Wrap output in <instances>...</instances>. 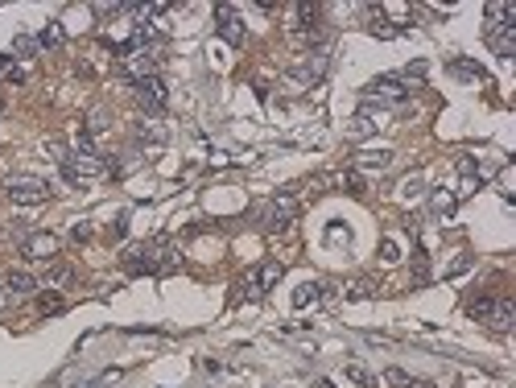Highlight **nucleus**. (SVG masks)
<instances>
[{
  "instance_id": "nucleus-1",
  "label": "nucleus",
  "mask_w": 516,
  "mask_h": 388,
  "mask_svg": "<svg viewBox=\"0 0 516 388\" xmlns=\"http://www.w3.org/2000/svg\"><path fill=\"white\" fill-rule=\"evenodd\" d=\"M4 194H8V202H17V207H37V202L50 198V182H46V178H33V174H17V178L4 182Z\"/></svg>"
},
{
  "instance_id": "nucleus-2",
  "label": "nucleus",
  "mask_w": 516,
  "mask_h": 388,
  "mask_svg": "<svg viewBox=\"0 0 516 388\" xmlns=\"http://www.w3.org/2000/svg\"><path fill=\"white\" fill-rule=\"evenodd\" d=\"M367 99H380L384 108H396V112H405L409 108V87L401 83V79H372L364 87Z\"/></svg>"
},
{
  "instance_id": "nucleus-3",
  "label": "nucleus",
  "mask_w": 516,
  "mask_h": 388,
  "mask_svg": "<svg viewBox=\"0 0 516 388\" xmlns=\"http://www.w3.org/2000/svg\"><path fill=\"white\" fill-rule=\"evenodd\" d=\"M298 211H302V207H298L294 194H277L273 202H269V211H265V227H269V231H285V227L298 219Z\"/></svg>"
},
{
  "instance_id": "nucleus-4",
  "label": "nucleus",
  "mask_w": 516,
  "mask_h": 388,
  "mask_svg": "<svg viewBox=\"0 0 516 388\" xmlns=\"http://www.w3.org/2000/svg\"><path fill=\"white\" fill-rule=\"evenodd\" d=\"M58 248H62V240L54 231H30L21 240V257H30V260H54Z\"/></svg>"
},
{
  "instance_id": "nucleus-5",
  "label": "nucleus",
  "mask_w": 516,
  "mask_h": 388,
  "mask_svg": "<svg viewBox=\"0 0 516 388\" xmlns=\"http://www.w3.org/2000/svg\"><path fill=\"white\" fill-rule=\"evenodd\" d=\"M215 25H219V37H223L227 46H244V21L232 4H219V8H215Z\"/></svg>"
},
{
  "instance_id": "nucleus-6",
  "label": "nucleus",
  "mask_w": 516,
  "mask_h": 388,
  "mask_svg": "<svg viewBox=\"0 0 516 388\" xmlns=\"http://www.w3.org/2000/svg\"><path fill=\"white\" fill-rule=\"evenodd\" d=\"M132 91H137V99L145 103V112H161V108H165V83H161L157 75L137 79V83H132Z\"/></svg>"
},
{
  "instance_id": "nucleus-7",
  "label": "nucleus",
  "mask_w": 516,
  "mask_h": 388,
  "mask_svg": "<svg viewBox=\"0 0 516 388\" xmlns=\"http://www.w3.org/2000/svg\"><path fill=\"white\" fill-rule=\"evenodd\" d=\"M351 162H355V169H364V174H384L393 165V149H360Z\"/></svg>"
},
{
  "instance_id": "nucleus-8",
  "label": "nucleus",
  "mask_w": 516,
  "mask_h": 388,
  "mask_svg": "<svg viewBox=\"0 0 516 388\" xmlns=\"http://www.w3.org/2000/svg\"><path fill=\"white\" fill-rule=\"evenodd\" d=\"M4 290L13 293V297H30V293H37L42 285H37V277H33V273H21V269H13V273L4 277Z\"/></svg>"
},
{
  "instance_id": "nucleus-9",
  "label": "nucleus",
  "mask_w": 516,
  "mask_h": 388,
  "mask_svg": "<svg viewBox=\"0 0 516 388\" xmlns=\"http://www.w3.org/2000/svg\"><path fill=\"white\" fill-rule=\"evenodd\" d=\"M487 323L496 326V330H512L516 326V302L512 297H496V306H491V318Z\"/></svg>"
},
{
  "instance_id": "nucleus-10",
  "label": "nucleus",
  "mask_w": 516,
  "mask_h": 388,
  "mask_svg": "<svg viewBox=\"0 0 516 388\" xmlns=\"http://www.w3.org/2000/svg\"><path fill=\"white\" fill-rule=\"evenodd\" d=\"M455 207H458V198L446 186H438V190H429V211L438 215V219H451L455 215Z\"/></svg>"
},
{
  "instance_id": "nucleus-11",
  "label": "nucleus",
  "mask_w": 516,
  "mask_h": 388,
  "mask_svg": "<svg viewBox=\"0 0 516 388\" xmlns=\"http://www.w3.org/2000/svg\"><path fill=\"white\" fill-rule=\"evenodd\" d=\"M491 306H496V297L479 293V297H471V302H467V314H471L475 323H487V318H491Z\"/></svg>"
},
{
  "instance_id": "nucleus-12",
  "label": "nucleus",
  "mask_w": 516,
  "mask_h": 388,
  "mask_svg": "<svg viewBox=\"0 0 516 388\" xmlns=\"http://www.w3.org/2000/svg\"><path fill=\"white\" fill-rule=\"evenodd\" d=\"M364 297H376V281L372 277H360L347 285V302H364Z\"/></svg>"
},
{
  "instance_id": "nucleus-13",
  "label": "nucleus",
  "mask_w": 516,
  "mask_h": 388,
  "mask_svg": "<svg viewBox=\"0 0 516 388\" xmlns=\"http://www.w3.org/2000/svg\"><path fill=\"white\" fill-rule=\"evenodd\" d=\"M318 297H322V285H318V281H306V285H298V293H294V306L306 310V306L318 302Z\"/></svg>"
},
{
  "instance_id": "nucleus-14",
  "label": "nucleus",
  "mask_w": 516,
  "mask_h": 388,
  "mask_svg": "<svg viewBox=\"0 0 516 388\" xmlns=\"http://www.w3.org/2000/svg\"><path fill=\"white\" fill-rule=\"evenodd\" d=\"M277 281H281V264H277V260H269L265 269H256V285H260V293L273 290Z\"/></svg>"
},
{
  "instance_id": "nucleus-15",
  "label": "nucleus",
  "mask_w": 516,
  "mask_h": 388,
  "mask_svg": "<svg viewBox=\"0 0 516 388\" xmlns=\"http://www.w3.org/2000/svg\"><path fill=\"white\" fill-rule=\"evenodd\" d=\"M367 33H372V37H396V33H405V30H401V25H393V21H384V17L376 13V17L367 21Z\"/></svg>"
},
{
  "instance_id": "nucleus-16",
  "label": "nucleus",
  "mask_w": 516,
  "mask_h": 388,
  "mask_svg": "<svg viewBox=\"0 0 516 388\" xmlns=\"http://www.w3.org/2000/svg\"><path fill=\"white\" fill-rule=\"evenodd\" d=\"M62 37H66V33H62V25H58V21H50L46 30L37 33V46H46V50H54V46H62Z\"/></svg>"
},
{
  "instance_id": "nucleus-17",
  "label": "nucleus",
  "mask_w": 516,
  "mask_h": 388,
  "mask_svg": "<svg viewBox=\"0 0 516 388\" xmlns=\"http://www.w3.org/2000/svg\"><path fill=\"white\" fill-rule=\"evenodd\" d=\"M66 281H70V269H66V264H50L42 285H46V290H58V285H66Z\"/></svg>"
},
{
  "instance_id": "nucleus-18",
  "label": "nucleus",
  "mask_w": 516,
  "mask_h": 388,
  "mask_svg": "<svg viewBox=\"0 0 516 388\" xmlns=\"http://www.w3.org/2000/svg\"><path fill=\"white\" fill-rule=\"evenodd\" d=\"M396 194H401L405 202H413V198L422 194V174H409V178H401V186H396Z\"/></svg>"
},
{
  "instance_id": "nucleus-19",
  "label": "nucleus",
  "mask_w": 516,
  "mask_h": 388,
  "mask_svg": "<svg viewBox=\"0 0 516 388\" xmlns=\"http://www.w3.org/2000/svg\"><path fill=\"white\" fill-rule=\"evenodd\" d=\"M347 380H355L360 388H376V376L367 372L364 363H347Z\"/></svg>"
},
{
  "instance_id": "nucleus-20",
  "label": "nucleus",
  "mask_w": 516,
  "mask_h": 388,
  "mask_svg": "<svg viewBox=\"0 0 516 388\" xmlns=\"http://www.w3.org/2000/svg\"><path fill=\"white\" fill-rule=\"evenodd\" d=\"M334 182H339V186H347L351 194H364V174H360V169H347V174H339Z\"/></svg>"
},
{
  "instance_id": "nucleus-21",
  "label": "nucleus",
  "mask_w": 516,
  "mask_h": 388,
  "mask_svg": "<svg viewBox=\"0 0 516 388\" xmlns=\"http://www.w3.org/2000/svg\"><path fill=\"white\" fill-rule=\"evenodd\" d=\"M13 54H21V58L37 54V37H30V33H17V37H13Z\"/></svg>"
},
{
  "instance_id": "nucleus-22",
  "label": "nucleus",
  "mask_w": 516,
  "mask_h": 388,
  "mask_svg": "<svg viewBox=\"0 0 516 388\" xmlns=\"http://www.w3.org/2000/svg\"><path fill=\"white\" fill-rule=\"evenodd\" d=\"M46 153H50V162H66V157H70V149H66V141H58V136H50V141H46Z\"/></svg>"
},
{
  "instance_id": "nucleus-23",
  "label": "nucleus",
  "mask_w": 516,
  "mask_h": 388,
  "mask_svg": "<svg viewBox=\"0 0 516 388\" xmlns=\"http://www.w3.org/2000/svg\"><path fill=\"white\" fill-rule=\"evenodd\" d=\"M380 380H384V384H393V388H409L413 376H409V372H401V368H384V376H380Z\"/></svg>"
},
{
  "instance_id": "nucleus-24",
  "label": "nucleus",
  "mask_w": 516,
  "mask_h": 388,
  "mask_svg": "<svg viewBox=\"0 0 516 388\" xmlns=\"http://www.w3.org/2000/svg\"><path fill=\"white\" fill-rule=\"evenodd\" d=\"M62 306H66V302H62L58 293H42V302H37L42 314H62Z\"/></svg>"
},
{
  "instance_id": "nucleus-25",
  "label": "nucleus",
  "mask_w": 516,
  "mask_h": 388,
  "mask_svg": "<svg viewBox=\"0 0 516 388\" xmlns=\"http://www.w3.org/2000/svg\"><path fill=\"white\" fill-rule=\"evenodd\" d=\"M458 174H462V178H479V162H475L471 153H462V157H458Z\"/></svg>"
},
{
  "instance_id": "nucleus-26",
  "label": "nucleus",
  "mask_w": 516,
  "mask_h": 388,
  "mask_svg": "<svg viewBox=\"0 0 516 388\" xmlns=\"http://www.w3.org/2000/svg\"><path fill=\"white\" fill-rule=\"evenodd\" d=\"M458 70V75H467V79H484V70H479V66L475 63H467V58H455V63H451Z\"/></svg>"
},
{
  "instance_id": "nucleus-27",
  "label": "nucleus",
  "mask_w": 516,
  "mask_h": 388,
  "mask_svg": "<svg viewBox=\"0 0 516 388\" xmlns=\"http://www.w3.org/2000/svg\"><path fill=\"white\" fill-rule=\"evenodd\" d=\"M70 240H75V244H87V240H92V224H87V219H79V224L70 227Z\"/></svg>"
},
{
  "instance_id": "nucleus-28",
  "label": "nucleus",
  "mask_w": 516,
  "mask_h": 388,
  "mask_svg": "<svg viewBox=\"0 0 516 388\" xmlns=\"http://www.w3.org/2000/svg\"><path fill=\"white\" fill-rule=\"evenodd\" d=\"M137 136H141V141H153V145H161V141H165V129H153V124H141V129H137Z\"/></svg>"
},
{
  "instance_id": "nucleus-29",
  "label": "nucleus",
  "mask_w": 516,
  "mask_h": 388,
  "mask_svg": "<svg viewBox=\"0 0 516 388\" xmlns=\"http://www.w3.org/2000/svg\"><path fill=\"white\" fill-rule=\"evenodd\" d=\"M380 257L389 260V264H393V260H401V248H396V240H384V244H380Z\"/></svg>"
},
{
  "instance_id": "nucleus-30",
  "label": "nucleus",
  "mask_w": 516,
  "mask_h": 388,
  "mask_svg": "<svg viewBox=\"0 0 516 388\" xmlns=\"http://www.w3.org/2000/svg\"><path fill=\"white\" fill-rule=\"evenodd\" d=\"M479 190V178H462V186H458L455 198H471V194Z\"/></svg>"
},
{
  "instance_id": "nucleus-31",
  "label": "nucleus",
  "mask_w": 516,
  "mask_h": 388,
  "mask_svg": "<svg viewBox=\"0 0 516 388\" xmlns=\"http://www.w3.org/2000/svg\"><path fill=\"white\" fill-rule=\"evenodd\" d=\"M405 79H413V83H422V79H425V63H413V66H405Z\"/></svg>"
},
{
  "instance_id": "nucleus-32",
  "label": "nucleus",
  "mask_w": 516,
  "mask_h": 388,
  "mask_svg": "<svg viewBox=\"0 0 516 388\" xmlns=\"http://www.w3.org/2000/svg\"><path fill=\"white\" fill-rule=\"evenodd\" d=\"M471 269V257H458L455 264H451V277H458V273H467Z\"/></svg>"
},
{
  "instance_id": "nucleus-33",
  "label": "nucleus",
  "mask_w": 516,
  "mask_h": 388,
  "mask_svg": "<svg viewBox=\"0 0 516 388\" xmlns=\"http://www.w3.org/2000/svg\"><path fill=\"white\" fill-rule=\"evenodd\" d=\"M124 231H128V215H120V219H116V224H112V235H116V240H120Z\"/></svg>"
},
{
  "instance_id": "nucleus-34",
  "label": "nucleus",
  "mask_w": 516,
  "mask_h": 388,
  "mask_svg": "<svg viewBox=\"0 0 516 388\" xmlns=\"http://www.w3.org/2000/svg\"><path fill=\"white\" fill-rule=\"evenodd\" d=\"M8 302H13V293H8V290H4V285H0V314L8 310Z\"/></svg>"
},
{
  "instance_id": "nucleus-35",
  "label": "nucleus",
  "mask_w": 516,
  "mask_h": 388,
  "mask_svg": "<svg viewBox=\"0 0 516 388\" xmlns=\"http://www.w3.org/2000/svg\"><path fill=\"white\" fill-rule=\"evenodd\" d=\"M8 70H13V58H8V54H0V75H8Z\"/></svg>"
},
{
  "instance_id": "nucleus-36",
  "label": "nucleus",
  "mask_w": 516,
  "mask_h": 388,
  "mask_svg": "<svg viewBox=\"0 0 516 388\" xmlns=\"http://www.w3.org/2000/svg\"><path fill=\"white\" fill-rule=\"evenodd\" d=\"M409 388H429V384H425V380H409Z\"/></svg>"
}]
</instances>
